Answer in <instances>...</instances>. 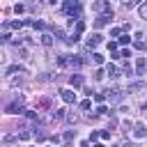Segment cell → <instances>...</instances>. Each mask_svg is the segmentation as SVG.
Segmentation results:
<instances>
[{
    "label": "cell",
    "mask_w": 147,
    "mask_h": 147,
    "mask_svg": "<svg viewBox=\"0 0 147 147\" xmlns=\"http://www.w3.org/2000/svg\"><path fill=\"white\" fill-rule=\"evenodd\" d=\"M57 64L60 67H69V69H78L83 64V60L76 57V55H57Z\"/></svg>",
    "instance_id": "cell-1"
},
{
    "label": "cell",
    "mask_w": 147,
    "mask_h": 147,
    "mask_svg": "<svg viewBox=\"0 0 147 147\" xmlns=\"http://www.w3.org/2000/svg\"><path fill=\"white\" fill-rule=\"evenodd\" d=\"M64 11L67 14H71V18L74 21H80V2H64Z\"/></svg>",
    "instance_id": "cell-2"
},
{
    "label": "cell",
    "mask_w": 147,
    "mask_h": 147,
    "mask_svg": "<svg viewBox=\"0 0 147 147\" xmlns=\"http://www.w3.org/2000/svg\"><path fill=\"white\" fill-rule=\"evenodd\" d=\"M110 18H113V11H108V14H101V16L94 21V25H96V28H103V25H108V23H110Z\"/></svg>",
    "instance_id": "cell-3"
},
{
    "label": "cell",
    "mask_w": 147,
    "mask_h": 147,
    "mask_svg": "<svg viewBox=\"0 0 147 147\" xmlns=\"http://www.w3.org/2000/svg\"><path fill=\"white\" fill-rule=\"evenodd\" d=\"M92 9H94V11H103V14L113 11V7H110L108 2H94V5H92Z\"/></svg>",
    "instance_id": "cell-4"
},
{
    "label": "cell",
    "mask_w": 147,
    "mask_h": 147,
    "mask_svg": "<svg viewBox=\"0 0 147 147\" xmlns=\"http://www.w3.org/2000/svg\"><path fill=\"white\" fill-rule=\"evenodd\" d=\"M145 67H147V60H145V57H138V60H136V74L142 76V74H145Z\"/></svg>",
    "instance_id": "cell-5"
},
{
    "label": "cell",
    "mask_w": 147,
    "mask_h": 147,
    "mask_svg": "<svg viewBox=\"0 0 147 147\" xmlns=\"http://www.w3.org/2000/svg\"><path fill=\"white\" fill-rule=\"evenodd\" d=\"M62 99H64V103H74V101H76V92H71V90H62Z\"/></svg>",
    "instance_id": "cell-6"
},
{
    "label": "cell",
    "mask_w": 147,
    "mask_h": 147,
    "mask_svg": "<svg viewBox=\"0 0 147 147\" xmlns=\"http://www.w3.org/2000/svg\"><path fill=\"white\" fill-rule=\"evenodd\" d=\"M103 92H106V96H108L110 101H119V99H122V92H119V90H103Z\"/></svg>",
    "instance_id": "cell-7"
},
{
    "label": "cell",
    "mask_w": 147,
    "mask_h": 147,
    "mask_svg": "<svg viewBox=\"0 0 147 147\" xmlns=\"http://www.w3.org/2000/svg\"><path fill=\"white\" fill-rule=\"evenodd\" d=\"M133 136H136V138H145V136H147L145 126H142V124H136V126H133Z\"/></svg>",
    "instance_id": "cell-8"
},
{
    "label": "cell",
    "mask_w": 147,
    "mask_h": 147,
    "mask_svg": "<svg viewBox=\"0 0 147 147\" xmlns=\"http://www.w3.org/2000/svg\"><path fill=\"white\" fill-rule=\"evenodd\" d=\"M99 44H101V34H92V37L87 39V46H90V48H94V46H99Z\"/></svg>",
    "instance_id": "cell-9"
},
{
    "label": "cell",
    "mask_w": 147,
    "mask_h": 147,
    "mask_svg": "<svg viewBox=\"0 0 147 147\" xmlns=\"http://www.w3.org/2000/svg\"><path fill=\"white\" fill-rule=\"evenodd\" d=\"M69 80H71V85H74V87H80V85H83V76H80V74H74Z\"/></svg>",
    "instance_id": "cell-10"
},
{
    "label": "cell",
    "mask_w": 147,
    "mask_h": 147,
    "mask_svg": "<svg viewBox=\"0 0 147 147\" xmlns=\"http://www.w3.org/2000/svg\"><path fill=\"white\" fill-rule=\"evenodd\" d=\"M41 44H44V46H53V34L44 32V34H41Z\"/></svg>",
    "instance_id": "cell-11"
},
{
    "label": "cell",
    "mask_w": 147,
    "mask_h": 147,
    "mask_svg": "<svg viewBox=\"0 0 147 147\" xmlns=\"http://www.w3.org/2000/svg\"><path fill=\"white\" fill-rule=\"evenodd\" d=\"M106 74H108L110 78H117V67H115V64H108V67H106Z\"/></svg>",
    "instance_id": "cell-12"
},
{
    "label": "cell",
    "mask_w": 147,
    "mask_h": 147,
    "mask_svg": "<svg viewBox=\"0 0 147 147\" xmlns=\"http://www.w3.org/2000/svg\"><path fill=\"white\" fill-rule=\"evenodd\" d=\"M74 136H76V129H67V131H64V142H71Z\"/></svg>",
    "instance_id": "cell-13"
},
{
    "label": "cell",
    "mask_w": 147,
    "mask_h": 147,
    "mask_svg": "<svg viewBox=\"0 0 147 147\" xmlns=\"http://www.w3.org/2000/svg\"><path fill=\"white\" fill-rule=\"evenodd\" d=\"M16 71H18V74H25V71H23V67H18V64H11V67H7V74H16Z\"/></svg>",
    "instance_id": "cell-14"
},
{
    "label": "cell",
    "mask_w": 147,
    "mask_h": 147,
    "mask_svg": "<svg viewBox=\"0 0 147 147\" xmlns=\"http://www.w3.org/2000/svg\"><path fill=\"white\" fill-rule=\"evenodd\" d=\"M145 87V83H131L129 85V92H138V90H142Z\"/></svg>",
    "instance_id": "cell-15"
},
{
    "label": "cell",
    "mask_w": 147,
    "mask_h": 147,
    "mask_svg": "<svg viewBox=\"0 0 147 147\" xmlns=\"http://www.w3.org/2000/svg\"><path fill=\"white\" fill-rule=\"evenodd\" d=\"M46 136H48L46 131H41V129L37 131V129H34V138H37V140H46Z\"/></svg>",
    "instance_id": "cell-16"
},
{
    "label": "cell",
    "mask_w": 147,
    "mask_h": 147,
    "mask_svg": "<svg viewBox=\"0 0 147 147\" xmlns=\"http://www.w3.org/2000/svg\"><path fill=\"white\" fill-rule=\"evenodd\" d=\"M106 99H108V96H106V92H96V94H94V101H99V103H101V101H106Z\"/></svg>",
    "instance_id": "cell-17"
},
{
    "label": "cell",
    "mask_w": 147,
    "mask_h": 147,
    "mask_svg": "<svg viewBox=\"0 0 147 147\" xmlns=\"http://www.w3.org/2000/svg\"><path fill=\"white\" fill-rule=\"evenodd\" d=\"M67 122H69V124H76V122H78V115H76V113H69V115H67Z\"/></svg>",
    "instance_id": "cell-18"
},
{
    "label": "cell",
    "mask_w": 147,
    "mask_h": 147,
    "mask_svg": "<svg viewBox=\"0 0 147 147\" xmlns=\"http://www.w3.org/2000/svg\"><path fill=\"white\" fill-rule=\"evenodd\" d=\"M53 117H55V119H62V117H64V110L55 108V110H53Z\"/></svg>",
    "instance_id": "cell-19"
},
{
    "label": "cell",
    "mask_w": 147,
    "mask_h": 147,
    "mask_svg": "<svg viewBox=\"0 0 147 147\" xmlns=\"http://www.w3.org/2000/svg\"><path fill=\"white\" fill-rule=\"evenodd\" d=\"M92 60H94L96 64H101V62H103V55H99V53H92Z\"/></svg>",
    "instance_id": "cell-20"
},
{
    "label": "cell",
    "mask_w": 147,
    "mask_h": 147,
    "mask_svg": "<svg viewBox=\"0 0 147 147\" xmlns=\"http://www.w3.org/2000/svg\"><path fill=\"white\" fill-rule=\"evenodd\" d=\"M140 16H142V18H147V2H142V5H140Z\"/></svg>",
    "instance_id": "cell-21"
},
{
    "label": "cell",
    "mask_w": 147,
    "mask_h": 147,
    "mask_svg": "<svg viewBox=\"0 0 147 147\" xmlns=\"http://www.w3.org/2000/svg\"><path fill=\"white\" fill-rule=\"evenodd\" d=\"M83 30H85V23H83V21H78V23H76V32H78V34H80V32H83Z\"/></svg>",
    "instance_id": "cell-22"
},
{
    "label": "cell",
    "mask_w": 147,
    "mask_h": 147,
    "mask_svg": "<svg viewBox=\"0 0 147 147\" xmlns=\"http://www.w3.org/2000/svg\"><path fill=\"white\" fill-rule=\"evenodd\" d=\"M25 117H28V119H37V113H34V110H25Z\"/></svg>",
    "instance_id": "cell-23"
},
{
    "label": "cell",
    "mask_w": 147,
    "mask_h": 147,
    "mask_svg": "<svg viewBox=\"0 0 147 147\" xmlns=\"http://www.w3.org/2000/svg\"><path fill=\"white\" fill-rule=\"evenodd\" d=\"M14 11H16V14H23V11H25V5H16Z\"/></svg>",
    "instance_id": "cell-24"
},
{
    "label": "cell",
    "mask_w": 147,
    "mask_h": 147,
    "mask_svg": "<svg viewBox=\"0 0 147 147\" xmlns=\"http://www.w3.org/2000/svg\"><path fill=\"white\" fill-rule=\"evenodd\" d=\"M129 41H131L129 34H122V37H119V44H129Z\"/></svg>",
    "instance_id": "cell-25"
},
{
    "label": "cell",
    "mask_w": 147,
    "mask_h": 147,
    "mask_svg": "<svg viewBox=\"0 0 147 147\" xmlns=\"http://www.w3.org/2000/svg\"><path fill=\"white\" fill-rule=\"evenodd\" d=\"M96 110H99V115H108V113H110V110H108V108H106V106H99V108H96Z\"/></svg>",
    "instance_id": "cell-26"
},
{
    "label": "cell",
    "mask_w": 147,
    "mask_h": 147,
    "mask_svg": "<svg viewBox=\"0 0 147 147\" xmlns=\"http://www.w3.org/2000/svg\"><path fill=\"white\" fill-rule=\"evenodd\" d=\"M115 48H117V44H115V41H108V51H110V53H115Z\"/></svg>",
    "instance_id": "cell-27"
},
{
    "label": "cell",
    "mask_w": 147,
    "mask_h": 147,
    "mask_svg": "<svg viewBox=\"0 0 147 147\" xmlns=\"http://www.w3.org/2000/svg\"><path fill=\"white\" fill-rule=\"evenodd\" d=\"M18 138H21V140H28V138H30V133H28V131H21V133H18Z\"/></svg>",
    "instance_id": "cell-28"
},
{
    "label": "cell",
    "mask_w": 147,
    "mask_h": 147,
    "mask_svg": "<svg viewBox=\"0 0 147 147\" xmlns=\"http://www.w3.org/2000/svg\"><path fill=\"white\" fill-rule=\"evenodd\" d=\"M119 32H122L119 28H113V30H110V34H113V37H119Z\"/></svg>",
    "instance_id": "cell-29"
},
{
    "label": "cell",
    "mask_w": 147,
    "mask_h": 147,
    "mask_svg": "<svg viewBox=\"0 0 147 147\" xmlns=\"http://www.w3.org/2000/svg\"><path fill=\"white\" fill-rule=\"evenodd\" d=\"M129 55H131V51H129V48H124V51L119 53V57H129Z\"/></svg>",
    "instance_id": "cell-30"
},
{
    "label": "cell",
    "mask_w": 147,
    "mask_h": 147,
    "mask_svg": "<svg viewBox=\"0 0 147 147\" xmlns=\"http://www.w3.org/2000/svg\"><path fill=\"white\" fill-rule=\"evenodd\" d=\"M103 78V71H94V80H101Z\"/></svg>",
    "instance_id": "cell-31"
},
{
    "label": "cell",
    "mask_w": 147,
    "mask_h": 147,
    "mask_svg": "<svg viewBox=\"0 0 147 147\" xmlns=\"http://www.w3.org/2000/svg\"><path fill=\"white\" fill-rule=\"evenodd\" d=\"M96 138H101V133H99V131H92V136H90V140H96Z\"/></svg>",
    "instance_id": "cell-32"
},
{
    "label": "cell",
    "mask_w": 147,
    "mask_h": 147,
    "mask_svg": "<svg viewBox=\"0 0 147 147\" xmlns=\"http://www.w3.org/2000/svg\"><path fill=\"white\" fill-rule=\"evenodd\" d=\"M113 147H119V145H113Z\"/></svg>",
    "instance_id": "cell-33"
}]
</instances>
